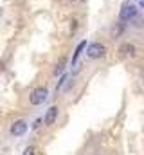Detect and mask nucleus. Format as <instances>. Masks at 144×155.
Masks as SVG:
<instances>
[{
  "label": "nucleus",
  "instance_id": "1",
  "mask_svg": "<svg viewBox=\"0 0 144 155\" xmlns=\"http://www.w3.org/2000/svg\"><path fill=\"white\" fill-rule=\"evenodd\" d=\"M137 16V7L132 2H124L119 9V20L121 22H130Z\"/></svg>",
  "mask_w": 144,
  "mask_h": 155
},
{
  "label": "nucleus",
  "instance_id": "2",
  "mask_svg": "<svg viewBox=\"0 0 144 155\" xmlns=\"http://www.w3.org/2000/svg\"><path fill=\"white\" fill-rule=\"evenodd\" d=\"M106 54V47L101 43V41H92V43H88V47H87V56L90 58V60H99V58H103Z\"/></svg>",
  "mask_w": 144,
  "mask_h": 155
},
{
  "label": "nucleus",
  "instance_id": "3",
  "mask_svg": "<svg viewBox=\"0 0 144 155\" xmlns=\"http://www.w3.org/2000/svg\"><path fill=\"white\" fill-rule=\"evenodd\" d=\"M47 97H49V90H47L45 87H38V88H34V90L31 92L29 103L34 105V107H38V105H43V103L47 101Z\"/></svg>",
  "mask_w": 144,
  "mask_h": 155
},
{
  "label": "nucleus",
  "instance_id": "4",
  "mask_svg": "<svg viewBox=\"0 0 144 155\" xmlns=\"http://www.w3.org/2000/svg\"><path fill=\"white\" fill-rule=\"evenodd\" d=\"M27 132V121H24V119H16L11 126H9V134L13 135V137H20V135H24Z\"/></svg>",
  "mask_w": 144,
  "mask_h": 155
},
{
  "label": "nucleus",
  "instance_id": "5",
  "mask_svg": "<svg viewBox=\"0 0 144 155\" xmlns=\"http://www.w3.org/2000/svg\"><path fill=\"white\" fill-rule=\"evenodd\" d=\"M56 119H58V107H51V108L47 110L45 117H43V123H45L47 126H51V124L56 123Z\"/></svg>",
  "mask_w": 144,
  "mask_h": 155
},
{
  "label": "nucleus",
  "instance_id": "6",
  "mask_svg": "<svg viewBox=\"0 0 144 155\" xmlns=\"http://www.w3.org/2000/svg\"><path fill=\"white\" fill-rule=\"evenodd\" d=\"M119 52L124 54V56H135V45L126 41V43H123V45L119 47Z\"/></svg>",
  "mask_w": 144,
  "mask_h": 155
},
{
  "label": "nucleus",
  "instance_id": "7",
  "mask_svg": "<svg viewBox=\"0 0 144 155\" xmlns=\"http://www.w3.org/2000/svg\"><path fill=\"white\" fill-rule=\"evenodd\" d=\"M65 65H67V58H60V60H58V63L54 65L52 74H54V76H60V74L65 71Z\"/></svg>",
  "mask_w": 144,
  "mask_h": 155
},
{
  "label": "nucleus",
  "instance_id": "8",
  "mask_svg": "<svg viewBox=\"0 0 144 155\" xmlns=\"http://www.w3.org/2000/svg\"><path fill=\"white\" fill-rule=\"evenodd\" d=\"M85 49H87V40H83V41H81V43H79V45L76 47V52H74V56H72V65H74V63L77 61V58L81 56V52H83Z\"/></svg>",
  "mask_w": 144,
  "mask_h": 155
},
{
  "label": "nucleus",
  "instance_id": "9",
  "mask_svg": "<svg viewBox=\"0 0 144 155\" xmlns=\"http://www.w3.org/2000/svg\"><path fill=\"white\" fill-rule=\"evenodd\" d=\"M121 33H123V24H117V27L112 29V35H113V36H119Z\"/></svg>",
  "mask_w": 144,
  "mask_h": 155
},
{
  "label": "nucleus",
  "instance_id": "10",
  "mask_svg": "<svg viewBox=\"0 0 144 155\" xmlns=\"http://www.w3.org/2000/svg\"><path fill=\"white\" fill-rule=\"evenodd\" d=\"M24 155H34V146H27L25 152H24Z\"/></svg>",
  "mask_w": 144,
  "mask_h": 155
},
{
  "label": "nucleus",
  "instance_id": "11",
  "mask_svg": "<svg viewBox=\"0 0 144 155\" xmlns=\"http://www.w3.org/2000/svg\"><path fill=\"white\" fill-rule=\"evenodd\" d=\"M141 9H144V0H141Z\"/></svg>",
  "mask_w": 144,
  "mask_h": 155
},
{
  "label": "nucleus",
  "instance_id": "12",
  "mask_svg": "<svg viewBox=\"0 0 144 155\" xmlns=\"http://www.w3.org/2000/svg\"><path fill=\"white\" fill-rule=\"evenodd\" d=\"M70 2H76V0H70Z\"/></svg>",
  "mask_w": 144,
  "mask_h": 155
}]
</instances>
